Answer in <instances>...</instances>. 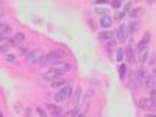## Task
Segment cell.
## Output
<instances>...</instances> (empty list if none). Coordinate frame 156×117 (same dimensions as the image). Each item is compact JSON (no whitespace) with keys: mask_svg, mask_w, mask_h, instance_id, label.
Wrapping results in <instances>:
<instances>
[{"mask_svg":"<svg viewBox=\"0 0 156 117\" xmlns=\"http://www.w3.org/2000/svg\"><path fill=\"white\" fill-rule=\"evenodd\" d=\"M90 101H91V91H88V93L84 96L83 101L78 104L74 110L70 111V113H68V116H70V117H83L85 113H87V110H88Z\"/></svg>","mask_w":156,"mask_h":117,"instance_id":"obj_1","label":"cell"},{"mask_svg":"<svg viewBox=\"0 0 156 117\" xmlns=\"http://www.w3.org/2000/svg\"><path fill=\"white\" fill-rule=\"evenodd\" d=\"M42 59H44V51H42V49H35V51L29 52V54L26 55V62L31 65L38 64Z\"/></svg>","mask_w":156,"mask_h":117,"instance_id":"obj_2","label":"cell"},{"mask_svg":"<svg viewBox=\"0 0 156 117\" xmlns=\"http://www.w3.org/2000/svg\"><path fill=\"white\" fill-rule=\"evenodd\" d=\"M71 93H72L71 85H65V87H62V88L55 94V101H57V103H62L65 100H68V97L71 96Z\"/></svg>","mask_w":156,"mask_h":117,"instance_id":"obj_3","label":"cell"},{"mask_svg":"<svg viewBox=\"0 0 156 117\" xmlns=\"http://www.w3.org/2000/svg\"><path fill=\"white\" fill-rule=\"evenodd\" d=\"M52 70H57V71L59 72H67L71 70V64L70 62H65V61H59V62H57V64L52 65Z\"/></svg>","mask_w":156,"mask_h":117,"instance_id":"obj_4","label":"cell"},{"mask_svg":"<svg viewBox=\"0 0 156 117\" xmlns=\"http://www.w3.org/2000/svg\"><path fill=\"white\" fill-rule=\"evenodd\" d=\"M61 75H62V72L57 71V70H49V71H46L45 74H44V78H45L46 81H55V80H59L61 78Z\"/></svg>","mask_w":156,"mask_h":117,"instance_id":"obj_5","label":"cell"},{"mask_svg":"<svg viewBox=\"0 0 156 117\" xmlns=\"http://www.w3.org/2000/svg\"><path fill=\"white\" fill-rule=\"evenodd\" d=\"M127 26L126 25H120L119 26V29H117V39L120 41V42H126L127 41Z\"/></svg>","mask_w":156,"mask_h":117,"instance_id":"obj_6","label":"cell"},{"mask_svg":"<svg viewBox=\"0 0 156 117\" xmlns=\"http://www.w3.org/2000/svg\"><path fill=\"white\" fill-rule=\"evenodd\" d=\"M139 107L143 109V110H150V109L155 107V104H153V101H152V98L150 97H146V98L139 100Z\"/></svg>","mask_w":156,"mask_h":117,"instance_id":"obj_7","label":"cell"},{"mask_svg":"<svg viewBox=\"0 0 156 117\" xmlns=\"http://www.w3.org/2000/svg\"><path fill=\"white\" fill-rule=\"evenodd\" d=\"M61 57H62V54H61V52H58V51L51 52V54L45 58V62H51V64L54 65V64H57V62L61 61Z\"/></svg>","mask_w":156,"mask_h":117,"instance_id":"obj_8","label":"cell"},{"mask_svg":"<svg viewBox=\"0 0 156 117\" xmlns=\"http://www.w3.org/2000/svg\"><path fill=\"white\" fill-rule=\"evenodd\" d=\"M149 41H150V35L149 33H146V35L143 36L142 41L137 44V51L142 52V51H145V49H148V44H149Z\"/></svg>","mask_w":156,"mask_h":117,"instance_id":"obj_9","label":"cell"},{"mask_svg":"<svg viewBox=\"0 0 156 117\" xmlns=\"http://www.w3.org/2000/svg\"><path fill=\"white\" fill-rule=\"evenodd\" d=\"M12 45H13V41H9V39H6V38L5 39L2 38V44H0V51H2V54H6Z\"/></svg>","mask_w":156,"mask_h":117,"instance_id":"obj_10","label":"cell"},{"mask_svg":"<svg viewBox=\"0 0 156 117\" xmlns=\"http://www.w3.org/2000/svg\"><path fill=\"white\" fill-rule=\"evenodd\" d=\"M100 25H101V28H104V29H109V28L113 25V19H111L110 16H104V18H101V20H100Z\"/></svg>","mask_w":156,"mask_h":117,"instance_id":"obj_11","label":"cell"},{"mask_svg":"<svg viewBox=\"0 0 156 117\" xmlns=\"http://www.w3.org/2000/svg\"><path fill=\"white\" fill-rule=\"evenodd\" d=\"M65 84H67V80L65 78H59V80H55V81H52L51 83V87L52 88H62V85L65 87Z\"/></svg>","mask_w":156,"mask_h":117,"instance_id":"obj_12","label":"cell"},{"mask_svg":"<svg viewBox=\"0 0 156 117\" xmlns=\"http://www.w3.org/2000/svg\"><path fill=\"white\" fill-rule=\"evenodd\" d=\"M0 32H2V35H9V33H12V28H10L9 23L2 22L0 23Z\"/></svg>","mask_w":156,"mask_h":117,"instance_id":"obj_13","label":"cell"},{"mask_svg":"<svg viewBox=\"0 0 156 117\" xmlns=\"http://www.w3.org/2000/svg\"><path fill=\"white\" fill-rule=\"evenodd\" d=\"M48 110H49V113H51L52 116H59L62 109L58 107V106H54V104H48Z\"/></svg>","mask_w":156,"mask_h":117,"instance_id":"obj_14","label":"cell"},{"mask_svg":"<svg viewBox=\"0 0 156 117\" xmlns=\"http://www.w3.org/2000/svg\"><path fill=\"white\" fill-rule=\"evenodd\" d=\"M23 41H25V35L19 32V33H16V35H15V38H13V44H15V45H19V44H22Z\"/></svg>","mask_w":156,"mask_h":117,"instance_id":"obj_15","label":"cell"},{"mask_svg":"<svg viewBox=\"0 0 156 117\" xmlns=\"http://www.w3.org/2000/svg\"><path fill=\"white\" fill-rule=\"evenodd\" d=\"M148 49H145V51H142L140 54H139V62L140 64H143V62H146V58H148Z\"/></svg>","mask_w":156,"mask_h":117,"instance_id":"obj_16","label":"cell"},{"mask_svg":"<svg viewBox=\"0 0 156 117\" xmlns=\"http://www.w3.org/2000/svg\"><path fill=\"white\" fill-rule=\"evenodd\" d=\"M136 31H137V23H130V25L127 26V33H129V35H133Z\"/></svg>","mask_w":156,"mask_h":117,"instance_id":"obj_17","label":"cell"},{"mask_svg":"<svg viewBox=\"0 0 156 117\" xmlns=\"http://www.w3.org/2000/svg\"><path fill=\"white\" fill-rule=\"evenodd\" d=\"M126 55H127V59L132 62V61H133V58H135V55H133V49H132L130 46H127V49H126Z\"/></svg>","mask_w":156,"mask_h":117,"instance_id":"obj_18","label":"cell"},{"mask_svg":"<svg viewBox=\"0 0 156 117\" xmlns=\"http://www.w3.org/2000/svg\"><path fill=\"white\" fill-rule=\"evenodd\" d=\"M106 48H107V51H109V52H113L114 49H116V42H114V41H110V42L107 44V46H106Z\"/></svg>","mask_w":156,"mask_h":117,"instance_id":"obj_19","label":"cell"},{"mask_svg":"<svg viewBox=\"0 0 156 117\" xmlns=\"http://www.w3.org/2000/svg\"><path fill=\"white\" fill-rule=\"evenodd\" d=\"M111 36H113V33L109 32V31H107V32L100 33V39H107V41H109V39H111Z\"/></svg>","mask_w":156,"mask_h":117,"instance_id":"obj_20","label":"cell"},{"mask_svg":"<svg viewBox=\"0 0 156 117\" xmlns=\"http://www.w3.org/2000/svg\"><path fill=\"white\" fill-rule=\"evenodd\" d=\"M7 62H15L16 61V55H13V54H6V57H5Z\"/></svg>","mask_w":156,"mask_h":117,"instance_id":"obj_21","label":"cell"},{"mask_svg":"<svg viewBox=\"0 0 156 117\" xmlns=\"http://www.w3.org/2000/svg\"><path fill=\"white\" fill-rule=\"evenodd\" d=\"M96 13H98V15H103V18H104V16H109V10H106V9H100V7H97V9H96Z\"/></svg>","mask_w":156,"mask_h":117,"instance_id":"obj_22","label":"cell"},{"mask_svg":"<svg viewBox=\"0 0 156 117\" xmlns=\"http://www.w3.org/2000/svg\"><path fill=\"white\" fill-rule=\"evenodd\" d=\"M120 77L124 78V75H126V65H120Z\"/></svg>","mask_w":156,"mask_h":117,"instance_id":"obj_23","label":"cell"},{"mask_svg":"<svg viewBox=\"0 0 156 117\" xmlns=\"http://www.w3.org/2000/svg\"><path fill=\"white\" fill-rule=\"evenodd\" d=\"M123 59V49H117V61L120 62Z\"/></svg>","mask_w":156,"mask_h":117,"instance_id":"obj_24","label":"cell"},{"mask_svg":"<svg viewBox=\"0 0 156 117\" xmlns=\"http://www.w3.org/2000/svg\"><path fill=\"white\" fill-rule=\"evenodd\" d=\"M140 12H142L140 9H135L133 12L130 13V16H132V18H136V16H139V15H140Z\"/></svg>","mask_w":156,"mask_h":117,"instance_id":"obj_25","label":"cell"},{"mask_svg":"<svg viewBox=\"0 0 156 117\" xmlns=\"http://www.w3.org/2000/svg\"><path fill=\"white\" fill-rule=\"evenodd\" d=\"M150 98H152V101H153V104H155V107H156V90L150 91Z\"/></svg>","mask_w":156,"mask_h":117,"instance_id":"obj_26","label":"cell"},{"mask_svg":"<svg viewBox=\"0 0 156 117\" xmlns=\"http://www.w3.org/2000/svg\"><path fill=\"white\" fill-rule=\"evenodd\" d=\"M124 15H126V13L124 12H122V13H117L116 15V20H122L124 18Z\"/></svg>","mask_w":156,"mask_h":117,"instance_id":"obj_27","label":"cell"},{"mask_svg":"<svg viewBox=\"0 0 156 117\" xmlns=\"http://www.w3.org/2000/svg\"><path fill=\"white\" fill-rule=\"evenodd\" d=\"M111 6L114 7V9H119V7L122 6V3H120V2H117V0H116V2H113V3H111Z\"/></svg>","mask_w":156,"mask_h":117,"instance_id":"obj_28","label":"cell"},{"mask_svg":"<svg viewBox=\"0 0 156 117\" xmlns=\"http://www.w3.org/2000/svg\"><path fill=\"white\" fill-rule=\"evenodd\" d=\"M129 9H130V3H126V6H124V13L127 12Z\"/></svg>","mask_w":156,"mask_h":117,"instance_id":"obj_29","label":"cell"},{"mask_svg":"<svg viewBox=\"0 0 156 117\" xmlns=\"http://www.w3.org/2000/svg\"><path fill=\"white\" fill-rule=\"evenodd\" d=\"M38 113H39V114H41V116H42V117L45 116V113H44V111L41 110V109H38Z\"/></svg>","mask_w":156,"mask_h":117,"instance_id":"obj_30","label":"cell"},{"mask_svg":"<svg viewBox=\"0 0 156 117\" xmlns=\"http://www.w3.org/2000/svg\"><path fill=\"white\" fill-rule=\"evenodd\" d=\"M153 77L156 78V68H155V70H153Z\"/></svg>","mask_w":156,"mask_h":117,"instance_id":"obj_31","label":"cell"},{"mask_svg":"<svg viewBox=\"0 0 156 117\" xmlns=\"http://www.w3.org/2000/svg\"><path fill=\"white\" fill-rule=\"evenodd\" d=\"M146 117H156V116H155V114H148Z\"/></svg>","mask_w":156,"mask_h":117,"instance_id":"obj_32","label":"cell"}]
</instances>
